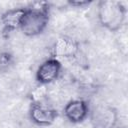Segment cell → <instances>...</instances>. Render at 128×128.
<instances>
[{"label": "cell", "mask_w": 128, "mask_h": 128, "mask_svg": "<svg viewBox=\"0 0 128 128\" xmlns=\"http://www.w3.org/2000/svg\"><path fill=\"white\" fill-rule=\"evenodd\" d=\"M49 22V4L47 2H35L26 11L20 26V30L26 36L41 34Z\"/></svg>", "instance_id": "obj_1"}, {"label": "cell", "mask_w": 128, "mask_h": 128, "mask_svg": "<svg viewBox=\"0 0 128 128\" xmlns=\"http://www.w3.org/2000/svg\"><path fill=\"white\" fill-rule=\"evenodd\" d=\"M127 9L122 2L116 0H103L98 3L99 23L111 32L118 31L124 24Z\"/></svg>", "instance_id": "obj_2"}, {"label": "cell", "mask_w": 128, "mask_h": 128, "mask_svg": "<svg viewBox=\"0 0 128 128\" xmlns=\"http://www.w3.org/2000/svg\"><path fill=\"white\" fill-rule=\"evenodd\" d=\"M61 71H62V64L60 60L51 57L46 59L39 65L35 77L39 84L49 85L60 77Z\"/></svg>", "instance_id": "obj_3"}, {"label": "cell", "mask_w": 128, "mask_h": 128, "mask_svg": "<svg viewBox=\"0 0 128 128\" xmlns=\"http://www.w3.org/2000/svg\"><path fill=\"white\" fill-rule=\"evenodd\" d=\"M29 116L33 123L39 126H49L57 118L58 112L54 107L45 102H35L31 103Z\"/></svg>", "instance_id": "obj_4"}, {"label": "cell", "mask_w": 128, "mask_h": 128, "mask_svg": "<svg viewBox=\"0 0 128 128\" xmlns=\"http://www.w3.org/2000/svg\"><path fill=\"white\" fill-rule=\"evenodd\" d=\"M79 52V43L70 36H60L51 48L53 58H72Z\"/></svg>", "instance_id": "obj_5"}, {"label": "cell", "mask_w": 128, "mask_h": 128, "mask_svg": "<svg viewBox=\"0 0 128 128\" xmlns=\"http://www.w3.org/2000/svg\"><path fill=\"white\" fill-rule=\"evenodd\" d=\"M91 121L95 128H113L117 122V112L111 106H98L91 112Z\"/></svg>", "instance_id": "obj_6"}, {"label": "cell", "mask_w": 128, "mask_h": 128, "mask_svg": "<svg viewBox=\"0 0 128 128\" xmlns=\"http://www.w3.org/2000/svg\"><path fill=\"white\" fill-rule=\"evenodd\" d=\"M64 115L71 123H80L90 115L88 103L83 99H73L64 107Z\"/></svg>", "instance_id": "obj_7"}, {"label": "cell", "mask_w": 128, "mask_h": 128, "mask_svg": "<svg viewBox=\"0 0 128 128\" xmlns=\"http://www.w3.org/2000/svg\"><path fill=\"white\" fill-rule=\"evenodd\" d=\"M25 11H26V7L14 8V9L5 11L0 17V22L2 24L3 31L11 32V31L20 29Z\"/></svg>", "instance_id": "obj_8"}, {"label": "cell", "mask_w": 128, "mask_h": 128, "mask_svg": "<svg viewBox=\"0 0 128 128\" xmlns=\"http://www.w3.org/2000/svg\"><path fill=\"white\" fill-rule=\"evenodd\" d=\"M14 63V58L9 52H0V71L9 69Z\"/></svg>", "instance_id": "obj_9"}, {"label": "cell", "mask_w": 128, "mask_h": 128, "mask_svg": "<svg viewBox=\"0 0 128 128\" xmlns=\"http://www.w3.org/2000/svg\"><path fill=\"white\" fill-rule=\"evenodd\" d=\"M90 3H91V1H89V0H69L68 1V4L73 7H83Z\"/></svg>", "instance_id": "obj_10"}]
</instances>
